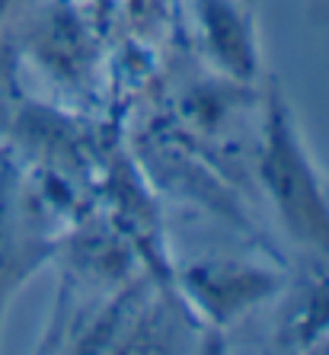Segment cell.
<instances>
[{
  "label": "cell",
  "instance_id": "obj_4",
  "mask_svg": "<svg viewBox=\"0 0 329 355\" xmlns=\"http://www.w3.org/2000/svg\"><path fill=\"white\" fill-rule=\"evenodd\" d=\"M205 49L224 74L237 83H253L259 74V42L253 19L237 0H195Z\"/></svg>",
  "mask_w": 329,
  "mask_h": 355
},
{
  "label": "cell",
  "instance_id": "obj_6",
  "mask_svg": "<svg viewBox=\"0 0 329 355\" xmlns=\"http://www.w3.org/2000/svg\"><path fill=\"white\" fill-rule=\"evenodd\" d=\"M10 7H13V0H0V17H3Z\"/></svg>",
  "mask_w": 329,
  "mask_h": 355
},
{
  "label": "cell",
  "instance_id": "obj_7",
  "mask_svg": "<svg viewBox=\"0 0 329 355\" xmlns=\"http://www.w3.org/2000/svg\"><path fill=\"white\" fill-rule=\"evenodd\" d=\"M323 349H326V352H329V346H323Z\"/></svg>",
  "mask_w": 329,
  "mask_h": 355
},
{
  "label": "cell",
  "instance_id": "obj_5",
  "mask_svg": "<svg viewBox=\"0 0 329 355\" xmlns=\"http://www.w3.org/2000/svg\"><path fill=\"white\" fill-rule=\"evenodd\" d=\"M10 87H13V58H10V49H0V128L7 122Z\"/></svg>",
  "mask_w": 329,
  "mask_h": 355
},
{
  "label": "cell",
  "instance_id": "obj_2",
  "mask_svg": "<svg viewBox=\"0 0 329 355\" xmlns=\"http://www.w3.org/2000/svg\"><path fill=\"white\" fill-rule=\"evenodd\" d=\"M55 237L45 227L39 196L19 176L17 164L0 154V330L10 301L55 257Z\"/></svg>",
  "mask_w": 329,
  "mask_h": 355
},
{
  "label": "cell",
  "instance_id": "obj_3",
  "mask_svg": "<svg viewBox=\"0 0 329 355\" xmlns=\"http://www.w3.org/2000/svg\"><path fill=\"white\" fill-rule=\"evenodd\" d=\"M278 279L259 266L240 263H195L186 272V295L202 311V317L217 327L231 323L243 311L259 304L275 291Z\"/></svg>",
  "mask_w": 329,
  "mask_h": 355
},
{
  "label": "cell",
  "instance_id": "obj_1",
  "mask_svg": "<svg viewBox=\"0 0 329 355\" xmlns=\"http://www.w3.org/2000/svg\"><path fill=\"white\" fill-rule=\"evenodd\" d=\"M259 182L285 234L329 272V189L301 135L288 93L275 77L265 87Z\"/></svg>",
  "mask_w": 329,
  "mask_h": 355
}]
</instances>
